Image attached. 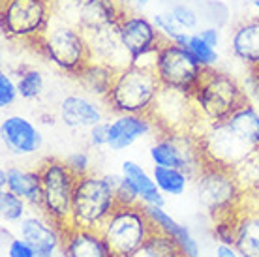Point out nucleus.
<instances>
[{"label":"nucleus","instance_id":"nucleus-1","mask_svg":"<svg viewBox=\"0 0 259 257\" xmlns=\"http://www.w3.org/2000/svg\"><path fill=\"white\" fill-rule=\"evenodd\" d=\"M192 100L199 118V132L205 126L227 120L242 103L248 102V94L233 75L212 68L205 70Z\"/></svg>","mask_w":259,"mask_h":257},{"label":"nucleus","instance_id":"nucleus-2","mask_svg":"<svg viewBox=\"0 0 259 257\" xmlns=\"http://www.w3.org/2000/svg\"><path fill=\"white\" fill-rule=\"evenodd\" d=\"M162 83L156 75L154 66L128 64L117 70L111 90L104 103L107 109L117 113H134V115H150Z\"/></svg>","mask_w":259,"mask_h":257},{"label":"nucleus","instance_id":"nucleus-3","mask_svg":"<svg viewBox=\"0 0 259 257\" xmlns=\"http://www.w3.org/2000/svg\"><path fill=\"white\" fill-rule=\"evenodd\" d=\"M36 45L53 66L73 77L92 60L87 34L79 26L57 15H53L51 25L41 34V38L36 39Z\"/></svg>","mask_w":259,"mask_h":257},{"label":"nucleus","instance_id":"nucleus-4","mask_svg":"<svg viewBox=\"0 0 259 257\" xmlns=\"http://www.w3.org/2000/svg\"><path fill=\"white\" fill-rule=\"evenodd\" d=\"M100 233L113 257H134L154 233V225L143 205H118L100 227Z\"/></svg>","mask_w":259,"mask_h":257},{"label":"nucleus","instance_id":"nucleus-5","mask_svg":"<svg viewBox=\"0 0 259 257\" xmlns=\"http://www.w3.org/2000/svg\"><path fill=\"white\" fill-rule=\"evenodd\" d=\"M118 206L115 190L105 175L89 173L75 182L70 225L100 229Z\"/></svg>","mask_w":259,"mask_h":257},{"label":"nucleus","instance_id":"nucleus-6","mask_svg":"<svg viewBox=\"0 0 259 257\" xmlns=\"http://www.w3.org/2000/svg\"><path fill=\"white\" fill-rule=\"evenodd\" d=\"M41 179V206L39 210L62 227L70 225L71 203L77 177L71 173L64 160L49 158L38 167Z\"/></svg>","mask_w":259,"mask_h":257},{"label":"nucleus","instance_id":"nucleus-7","mask_svg":"<svg viewBox=\"0 0 259 257\" xmlns=\"http://www.w3.org/2000/svg\"><path fill=\"white\" fill-rule=\"evenodd\" d=\"M194 182L201 206L212 218L235 212L242 205V190L235 179L233 169L207 163Z\"/></svg>","mask_w":259,"mask_h":257},{"label":"nucleus","instance_id":"nucleus-8","mask_svg":"<svg viewBox=\"0 0 259 257\" xmlns=\"http://www.w3.org/2000/svg\"><path fill=\"white\" fill-rule=\"evenodd\" d=\"M55 10L47 0H2L0 25L8 38L36 41L51 25Z\"/></svg>","mask_w":259,"mask_h":257},{"label":"nucleus","instance_id":"nucleus-9","mask_svg":"<svg viewBox=\"0 0 259 257\" xmlns=\"http://www.w3.org/2000/svg\"><path fill=\"white\" fill-rule=\"evenodd\" d=\"M154 71L163 89H173L192 96L205 73V68L186 47L163 39L156 51Z\"/></svg>","mask_w":259,"mask_h":257},{"label":"nucleus","instance_id":"nucleus-10","mask_svg":"<svg viewBox=\"0 0 259 257\" xmlns=\"http://www.w3.org/2000/svg\"><path fill=\"white\" fill-rule=\"evenodd\" d=\"M149 158L152 165L182 169L194 179L207 165L195 132H160L149 148Z\"/></svg>","mask_w":259,"mask_h":257},{"label":"nucleus","instance_id":"nucleus-11","mask_svg":"<svg viewBox=\"0 0 259 257\" xmlns=\"http://www.w3.org/2000/svg\"><path fill=\"white\" fill-rule=\"evenodd\" d=\"M117 30L124 49L132 58V64L154 66L156 51L162 45L163 38L152 19L145 17L141 12L128 8L118 17Z\"/></svg>","mask_w":259,"mask_h":257},{"label":"nucleus","instance_id":"nucleus-12","mask_svg":"<svg viewBox=\"0 0 259 257\" xmlns=\"http://www.w3.org/2000/svg\"><path fill=\"white\" fill-rule=\"evenodd\" d=\"M195 134L199 137L205 163L233 169L253 150L226 120L205 126Z\"/></svg>","mask_w":259,"mask_h":257},{"label":"nucleus","instance_id":"nucleus-13","mask_svg":"<svg viewBox=\"0 0 259 257\" xmlns=\"http://www.w3.org/2000/svg\"><path fill=\"white\" fill-rule=\"evenodd\" d=\"M160 132H197L199 118L190 94L173 89H163L150 111Z\"/></svg>","mask_w":259,"mask_h":257},{"label":"nucleus","instance_id":"nucleus-14","mask_svg":"<svg viewBox=\"0 0 259 257\" xmlns=\"http://www.w3.org/2000/svg\"><path fill=\"white\" fill-rule=\"evenodd\" d=\"M17 235L32 244L36 257H57L62 248L64 227L41 212L28 214L17 224Z\"/></svg>","mask_w":259,"mask_h":257},{"label":"nucleus","instance_id":"nucleus-15","mask_svg":"<svg viewBox=\"0 0 259 257\" xmlns=\"http://www.w3.org/2000/svg\"><path fill=\"white\" fill-rule=\"evenodd\" d=\"M0 141L6 152L15 158H28L41 148V132L32 120L21 115H6L0 122Z\"/></svg>","mask_w":259,"mask_h":257},{"label":"nucleus","instance_id":"nucleus-16","mask_svg":"<svg viewBox=\"0 0 259 257\" xmlns=\"http://www.w3.org/2000/svg\"><path fill=\"white\" fill-rule=\"evenodd\" d=\"M154 118L150 115H134V113H117L109 118V150L122 152L137 141L154 134Z\"/></svg>","mask_w":259,"mask_h":257},{"label":"nucleus","instance_id":"nucleus-17","mask_svg":"<svg viewBox=\"0 0 259 257\" xmlns=\"http://www.w3.org/2000/svg\"><path fill=\"white\" fill-rule=\"evenodd\" d=\"M59 118L70 130H91L104 118V107L91 94H68L59 105Z\"/></svg>","mask_w":259,"mask_h":257},{"label":"nucleus","instance_id":"nucleus-18","mask_svg":"<svg viewBox=\"0 0 259 257\" xmlns=\"http://www.w3.org/2000/svg\"><path fill=\"white\" fill-rule=\"evenodd\" d=\"M87 39H89L92 60L104 62L115 70H120V68L132 64V58L120 41L117 25L104 26V28L87 32Z\"/></svg>","mask_w":259,"mask_h":257},{"label":"nucleus","instance_id":"nucleus-19","mask_svg":"<svg viewBox=\"0 0 259 257\" xmlns=\"http://www.w3.org/2000/svg\"><path fill=\"white\" fill-rule=\"evenodd\" d=\"M145 212L149 216V220L154 225V231L163 233L175 240V244L179 246L182 257H199V242L197 238L192 235L188 225L177 222L171 214L160 205H143Z\"/></svg>","mask_w":259,"mask_h":257},{"label":"nucleus","instance_id":"nucleus-20","mask_svg":"<svg viewBox=\"0 0 259 257\" xmlns=\"http://www.w3.org/2000/svg\"><path fill=\"white\" fill-rule=\"evenodd\" d=\"M62 257H113L100 229L68 225L62 235Z\"/></svg>","mask_w":259,"mask_h":257},{"label":"nucleus","instance_id":"nucleus-21","mask_svg":"<svg viewBox=\"0 0 259 257\" xmlns=\"http://www.w3.org/2000/svg\"><path fill=\"white\" fill-rule=\"evenodd\" d=\"M0 188L17 193L30 206H41V179L38 169H25L17 165L0 169Z\"/></svg>","mask_w":259,"mask_h":257},{"label":"nucleus","instance_id":"nucleus-22","mask_svg":"<svg viewBox=\"0 0 259 257\" xmlns=\"http://www.w3.org/2000/svg\"><path fill=\"white\" fill-rule=\"evenodd\" d=\"M233 246L242 257H259V205L242 201L237 208Z\"/></svg>","mask_w":259,"mask_h":257},{"label":"nucleus","instance_id":"nucleus-23","mask_svg":"<svg viewBox=\"0 0 259 257\" xmlns=\"http://www.w3.org/2000/svg\"><path fill=\"white\" fill-rule=\"evenodd\" d=\"M231 53L250 70H259V15L242 21L233 28Z\"/></svg>","mask_w":259,"mask_h":257},{"label":"nucleus","instance_id":"nucleus-24","mask_svg":"<svg viewBox=\"0 0 259 257\" xmlns=\"http://www.w3.org/2000/svg\"><path fill=\"white\" fill-rule=\"evenodd\" d=\"M120 173L136 188L141 205H165V195L158 190L152 173H149L141 163H137L136 160H124L120 165Z\"/></svg>","mask_w":259,"mask_h":257},{"label":"nucleus","instance_id":"nucleus-25","mask_svg":"<svg viewBox=\"0 0 259 257\" xmlns=\"http://www.w3.org/2000/svg\"><path fill=\"white\" fill-rule=\"evenodd\" d=\"M115 75H117L115 68L104 64V62L91 60L75 77H77V81L81 83V87L84 89L87 94H91V96L104 102L107 94H109Z\"/></svg>","mask_w":259,"mask_h":257},{"label":"nucleus","instance_id":"nucleus-26","mask_svg":"<svg viewBox=\"0 0 259 257\" xmlns=\"http://www.w3.org/2000/svg\"><path fill=\"white\" fill-rule=\"evenodd\" d=\"M233 173L242 190V201L259 205V147L235 165Z\"/></svg>","mask_w":259,"mask_h":257},{"label":"nucleus","instance_id":"nucleus-27","mask_svg":"<svg viewBox=\"0 0 259 257\" xmlns=\"http://www.w3.org/2000/svg\"><path fill=\"white\" fill-rule=\"evenodd\" d=\"M226 122L252 148L259 147V109L257 105L250 103V100L246 103H242Z\"/></svg>","mask_w":259,"mask_h":257},{"label":"nucleus","instance_id":"nucleus-28","mask_svg":"<svg viewBox=\"0 0 259 257\" xmlns=\"http://www.w3.org/2000/svg\"><path fill=\"white\" fill-rule=\"evenodd\" d=\"M152 177L158 190L165 195V197H179L188 190L190 182L194 180L192 175H188L182 169L175 167H163V165H152Z\"/></svg>","mask_w":259,"mask_h":257},{"label":"nucleus","instance_id":"nucleus-29","mask_svg":"<svg viewBox=\"0 0 259 257\" xmlns=\"http://www.w3.org/2000/svg\"><path fill=\"white\" fill-rule=\"evenodd\" d=\"M28 203L10 190H0V218L2 224L17 225L28 216Z\"/></svg>","mask_w":259,"mask_h":257},{"label":"nucleus","instance_id":"nucleus-30","mask_svg":"<svg viewBox=\"0 0 259 257\" xmlns=\"http://www.w3.org/2000/svg\"><path fill=\"white\" fill-rule=\"evenodd\" d=\"M17 89H19L21 100H26V102L38 100L46 90V77L36 68H23L17 73Z\"/></svg>","mask_w":259,"mask_h":257},{"label":"nucleus","instance_id":"nucleus-31","mask_svg":"<svg viewBox=\"0 0 259 257\" xmlns=\"http://www.w3.org/2000/svg\"><path fill=\"white\" fill-rule=\"evenodd\" d=\"M134 257H182L175 240L163 233L154 231L147 240V244L137 251Z\"/></svg>","mask_w":259,"mask_h":257},{"label":"nucleus","instance_id":"nucleus-32","mask_svg":"<svg viewBox=\"0 0 259 257\" xmlns=\"http://www.w3.org/2000/svg\"><path fill=\"white\" fill-rule=\"evenodd\" d=\"M152 23L154 26L158 28V32L162 34L163 39H167V41H175V44L182 45V47H186L190 39V34L188 30H184L182 26H179L175 19H173V15L169 12H160V13H154L152 17Z\"/></svg>","mask_w":259,"mask_h":257},{"label":"nucleus","instance_id":"nucleus-33","mask_svg":"<svg viewBox=\"0 0 259 257\" xmlns=\"http://www.w3.org/2000/svg\"><path fill=\"white\" fill-rule=\"evenodd\" d=\"M186 49L194 55V58L205 68V70H212L214 66L218 64V51H216L214 47H210L197 32L190 34Z\"/></svg>","mask_w":259,"mask_h":257},{"label":"nucleus","instance_id":"nucleus-34","mask_svg":"<svg viewBox=\"0 0 259 257\" xmlns=\"http://www.w3.org/2000/svg\"><path fill=\"white\" fill-rule=\"evenodd\" d=\"M105 177L109 179L111 186L115 190V197H117L118 205H141L136 188L132 186V182L122 173H111Z\"/></svg>","mask_w":259,"mask_h":257},{"label":"nucleus","instance_id":"nucleus-35","mask_svg":"<svg viewBox=\"0 0 259 257\" xmlns=\"http://www.w3.org/2000/svg\"><path fill=\"white\" fill-rule=\"evenodd\" d=\"M237 212V210H235ZM235 212L214 218V238L220 244H235Z\"/></svg>","mask_w":259,"mask_h":257},{"label":"nucleus","instance_id":"nucleus-36","mask_svg":"<svg viewBox=\"0 0 259 257\" xmlns=\"http://www.w3.org/2000/svg\"><path fill=\"white\" fill-rule=\"evenodd\" d=\"M169 13L173 15V19L179 23V26H182L184 30H195L199 26V13L195 12L192 6H186V4H177L169 10Z\"/></svg>","mask_w":259,"mask_h":257},{"label":"nucleus","instance_id":"nucleus-37","mask_svg":"<svg viewBox=\"0 0 259 257\" xmlns=\"http://www.w3.org/2000/svg\"><path fill=\"white\" fill-rule=\"evenodd\" d=\"M19 98L17 81L6 71H0V109H10Z\"/></svg>","mask_w":259,"mask_h":257},{"label":"nucleus","instance_id":"nucleus-38","mask_svg":"<svg viewBox=\"0 0 259 257\" xmlns=\"http://www.w3.org/2000/svg\"><path fill=\"white\" fill-rule=\"evenodd\" d=\"M66 165L70 167V171L75 177H84V175L91 173V156L84 150H77V152H71L68 158H66Z\"/></svg>","mask_w":259,"mask_h":257},{"label":"nucleus","instance_id":"nucleus-39","mask_svg":"<svg viewBox=\"0 0 259 257\" xmlns=\"http://www.w3.org/2000/svg\"><path fill=\"white\" fill-rule=\"evenodd\" d=\"M4 248H6V257H36L32 244L21 238L19 235H15Z\"/></svg>","mask_w":259,"mask_h":257},{"label":"nucleus","instance_id":"nucleus-40","mask_svg":"<svg viewBox=\"0 0 259 257\" xmlns=\"http://www.w3.org/2000/svg\"><path fill=\"white\" fill-rule=\"evenodd\" d=\"M89 143L94 148L109 147V120H102L89 130Z\"/></svg>","mask_w":259,"mask_h":257},{"label":"nucleus","instance_id":"nucleus-41","mask_svg":"<svg viewBox=\"0 0 259 257\" xmlns=\"http://www.w3.org/2000/svg\"><path fill=\"white\" fill-rule=\"evenodd\" d=\"M197 34H199L201 38L205 39L210 47H214V49H216L222 41V32H220V28H218V26H205V28H201Z\"/></svg>","mask_w":259,"mask_h":257},{"label":"nucleus","instance_id":"nucleus-42","mask_svg":"<svg viewBox=\"0 0 259 257\" xmlns=\"http://www.w3.org/2000/svg\"><path fill=\"white\" fill-rule=\"evenodd\" d=\"M214 257H242L239 253V250L233 244H220L216 242L214 246Z\"/></svg>","mask_w":259,"mask_h":257},{"label":"nucleus","instance_id":"nucleus-43","mask_svg":"<svg viewBox=\"0 0 259 257\" xmlns=\"http://www.w3.org/2000/svg\"><path fill=\"white\" fill-rule=\"evenodd\" d=\"M150 2H152V0H132V2H130V10H136V12H139V10H145Z\"/></svg>","mask_w":259,"mask_h":257},{"label":"nucleus","instance_id":"nucleus-44","mask_svg":"<svg viewBox=\"0 0 259 257\" xmlns=\"http://www.w3.org/2000/svg\"><path fill=\"white\" fill-rule=\"evenodd\" d=\"M113 2H115V4H118V6L122 8V10H128L130 2H132V0H113Z\"/></svg>","mask_w":259,"mask_h":257},{"label":"nucleus","instance_id":"nucleus-45","mask_svg":"<svg viewBox=\"0 0 259 257\" xmlns=\"http://www.w3.org/2000/svg\"><path fill=\"white\" fill-rule=\"evenodd\" d=\"M248 2H250V6H252L255 12H259V0H248Z\"/></svg>","mask_w":259,"mask_h":257},{"label":"nucleus","instance_id":"nucleus-46","mask_svg":"<svg viewBox=\"0 0 259 257\" xmlns=\"http://www.w3.org/2000/svg\"><path fill=\"white\" fill-rule=\"evenodd\" d=\"M47 2H49V4H55V2H57V0H47Z\"/></svg>","mask_w":259,"mask_h":257},{"label":"nucleus","instance_id":"nucleus-47","mask_svg":"<svg viewBox=\"0 0 259 257\" xmlns=\"http://www.w3.org/2000/svg\"><path fill=\"white\" fill-rule=\"evenodd\" d=\"M257 109H259V105H257Z\"/></svg>","mask_w":259,"mask_h":257}]
</instances>
